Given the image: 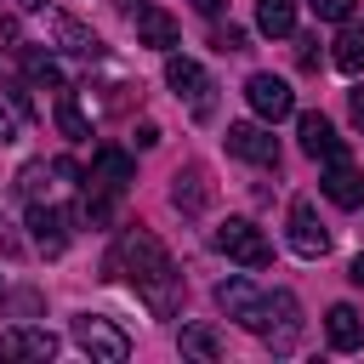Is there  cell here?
Returning <instances> with one entry per match:
<instances>
[{
  "mask_svg": "<svg viewBox=\"0 0 364 364\" xmlns=\"http://www.w3.org/2000/svg\"><path fill=\"white\" fill-rule=\"evenodd\" d=\"M57 131H63L68 142H85V136H91V119H85V108H80V97H74L68 85H57Z\"/></svg>",
  "mask_w": 364,
  "mask_h": 364,
  "instance_id": "cell-19",
  "label": "cell"
},
{
  "mask_svg": "<svg viewBox=\"0 0 364 364\" xmlns=\"http://www.w3.org/2000/svg\"><path fill=\"white\" fill-rule=\"evenodd\" d=\"M17 6H23V11H40V6H46V0H17Z\"/></svg>",
  "mask_w": 364,
  "mask_h": 364,
  "instance_id": "cell-33",
  "label": "cell"
},
{
  "mask_svg": "<svg viewBox=\"0 0 364 364\" xmlns=\"http://www.w3.org/2000/svg\"><path fill=\"white\" fill-rule=\"evenodd\" d=\"M154 142H159V125L142 119V125H136V148H154Z\"/></svg>",
  "mask_w": 364,
  "mask_h": 364,
  "instance_id": "cell-29",
  "label": "cell"
},
{
  "mask_svg": "<svg viewBox=\"0 0 364 364\" xmlns=\"http://www.w3.org/2000/svg\"><path fill=\"white\" fill-rule=\"evenodd\" d=\"M0 142H17V108H0Z\"/></svg>",
  "mask_w": 364,
  "mask_h": 364,
  "instance_id": "cell-27",
  "label": "cell"
},
{
  "mask_svg": "<svg viewBox=\"0 0 364 364\" xmlns=\"http://www.w3.org/2000/svg\"><path fill=\"white\" fill-rule=\"evenodd\" d=\"M296 136H301V154L307 159H341L347 142L336 136V125L324 114H296Z\"/></svg>",
  "mask_w": 364,
  "mask_h": 364,
  "instance_id": "cell-10",
  "label": "cell"
},
{
  "mask_svg": "<svg viewBox=\"0 0 364 364\" xmlns=\"http://www.w3.org/2000/svg\"><path fill=\"white\" fill-rule=\"evenodd\" d=\"M0 296H6V279H0Z\"/></svg>",
  "mask_w": 364,
  "mask_h": 364,
  "instance_id": "cell-34",
  "label": "cell"
},
{
  "mask_svg": "<svg viewBox=\"0 0 364 364\" xmlns=\"http://www.w3.org/2000/svg\"><path fill=\"white\" fill-rule=\"evenodd\" d=\"M0 353H6V358H34V364H46V358H57V336H51V330H34V324H17V330L0 336Z\"/></svg>",
  "mask_w": 364,
  "mask_h": 364,
  "instance_id": "cell-11",
  "label": "cell"
},
{
  "mask_svg": "<svg viewBox=\"0 0 364 364\" xmlns=\"http://www.w3.org/2000/svg\"><path fill=\"white\" fill-rule=\"evenodd\" d=\"M23 68H28L40 85H63V68H57L51 51H40V46H23Z\"/></svg>",
  "mask_w": 364,
  "mask_h": 364,
  "instance_id": "cell-23",
  "label": "cell"
},
{
  "mask_svg": "<svg viewBox=\"0 0 364 364\" xmlns=\"http://www.w3.org/2000/svg\"><path fill=\"white\" fill-rule=\"evenodd\" d=\"M28 233H34V245H40L46 256H63V250H68L63 210H51V205H28Z\"/></svg>",
  "mask_w": 364,
  "mask_h": 364,
  "instance_id": "cell-14",
  "label": "cell"
},
{
  "mask_svg": "<svg viewBox=\"0 0 364 364\" xmlns=\"http://www.w3.org/2000/svg\"><path fill=\"white\" fill-rule=\"evenodd\" d=\"M216 301H222V313H228L233 324H245L250 336L273 341V353H290L296 336H301V307H296L290 290L262 296L250 279H222V284H216Z\"/></svg>",
  "mask_w": 364,
  "mask_h": 364,
  "instance_id": "cell-2",
  "label": "cell"
},
{
  "mask_svg": "<svg viewBox=\"0 0 364 364\" xmlns=\"http://www.w3.org/2000/svg\"><path fill=\"white\" fill-rule=\"evenodd\" d=\"M216 250H222V256H233L239 267H267V262H273L267 233H262L256 222H245V216H228V222L216 228Z\"/></svg>",
  "mask_w": 364,
  "mask_h": 364,
  "instance_id": "cell-5",
  "label": "cell"
},
{
  "mask_svg": "<svg viewBox=\"0 0 364 364\" xmlns=\"http://www.w3.org/2000/svg\"><path fill=\"white\" fill-rule=\"evenodd\" d=\"M347 279H353V284L364 290V256H353V267H347Z\"/></svg>",
  "mask_w": 364,
  "mask_h": 364,
  "instance_id": "cell-31",
  "label": "cell"
},
{
  "mask_svg": "<svg viewBox=\"0 0 364 364\" xmlns=\"http://www.w3.org/2000/svg\"><path fill=\"white\" fill-rule=\"evenodd\" d=\"M165 85H171V91H176V97L193 108V119H210V114H216V97H210L216 85H210V74H205L193 57L171 51V57H165Z\"/></svg>",
  "mask_w": 364,
  "mask_h": 364,
  "instance_id": "cell-4",
  "label": "cell"
},
{
  "mask_svg": "<svg viewBox=\"0 0 364 364\" xmlns=\"http://www.w3.org/2000/svg\"><path fill=\"white\" fill-rule=\"evenodd\" d=\"M80 222H91V228H108V222H114V188L91 182V188H85V199H80Z\"/></svg>",
  "mask_w": 364,
  "mask_h": 364,
  "instance_id": "cell-22",
  "label": "cell"
},
{
  "mask_svg": "<svg viewBox=\"0 0 364 364\" xmlns=\"http://www.w3.org/2000/svg\"><path fill=\"white\" fill-rule=\"evenodd\" d=\"M74 347L91 353L97 364H125V358H131V336H125L114 318H102V313H80V318H74Z\"/></svg>",
  "mask_w": 364,
  "mask_h": 364,
  "instance_id": "cell-3",
  "label": "cell"
},
{
  "mask_svg": "<svg viewBox=\"0 0 364 364\" xmlns=\"http://www.w3.org/2000/svg\"><path fill=\"white\" fill-rule=\"evenodd\" d=\"M245 97H250V108H256V119H290L296 114V91L279 80V74H250L245 80Z\"/></svg>",
  "mask_w": 364,
  "mask_h": 364,
  "instance_id": "cell-6",
  "label": "cell"
},
{
  "mask_svg": "<svg viewBox=\"0 0 364 364\" xmlns=\"http://www.w3.org/2000/svg\"><path fill=\"white\" fill-rule=\"evenodd\" d=\"M182 353L199 358V364H216V358H222V341H216L210 324H182Z\"/></svg>",
  "mask_w": 364,
  "mask_h": 364,
  "instance_id": "cell-20",
  "label": "cell"
},
{
  "mask_svg": "<svg viewBox=\"0 0 364 364\" xmlns=\"http://www.w3.org/2000/svg\"><path fill=\"white\" fill-rule=\"evenodd\" d=\"M307 6H313L324 23H347V17H353V0H307Z\"/></svg>",
  "mask_w": 364,
  "mask_h": 364,
  "instance_id": "cell-25",
  "label": "cell"
},
{
  "mask_svg": "<svg viewBox=\"0 0 364 364\" xmlns=\"http://www.w3.org/2000/svg\"><path fill=\"white\" fill-rule=\"evenodd\" d=\"M290 250L307 256V262H318V256L330 250V233H324V222H318V210H313L307 199L290 205Z\"/></svg>",
  "mask_w": 364,
  "mask_h": 364,
  "instance_id": "cell-8",
  "label": "cell"
},
{
  "mask_svg": "<svg viewBox=\"0 0 364 364\" xmlns=\"http://www.w3.org/2000/svg\"><path fill=\"white\" fill-rule=\"evenodd\" d=\"M205 199H210V182H205V171H199V165L176 171V182H171V205H176V210H205Z\"/></svg>",
  "mask_w": 364,
  "mask_h": 364,
  "instance_id": "cell-16",
  "label": "cell"
},
{
  "mask_svg": "<svg viewBox=\"0 0 364 364\" xmlns=\"http://www.w3.org/2000/svg\"><path fill=\"white\" fill-rule=\"evenodd\" d=\"M296 63H301V68H318V40H301V51H296Z\"/></svg>",
  "mask_w": 364,
  "mask_h": 364,
  "instance_id": "cell-28",
  "label": "cell"
},
{
  "mask_svg": "<svg viewBox=\"0 0 364 364\" xmlns=\"http://www.w3.org/2000/svg\"><path fill=\"white\" fill-rule=\"evenodd\" d=\"M91 182H102V188L125 193V188L136 182V159H131L125 148H97V154H91Z\"/></svg>",
  "mask_w": 364,
  "mask_h": 364,
  "instance_id": "cell-13",
  "label": "cell"
},
{
  "mask_svg": "<svg viewBox=\"0 0 364 364\" xmlns=\"http://www.w3.org/2000/svg\"><path fill=\"white\" fill-rule=\"evenodd\" d=\"M131 23H136V40H142V46H154V51H171V46L182 40L176 17H171V11H159V6H136V11H131Z\"/></svg>",
  "mask_w": 364,
  "mask_h": 364,
  "instance_id": "cell-12",
  "label": "cell"
},
{
  "mask_svg": "<svg viewBox=\"0 0 364 364\" xmlns=\"http://www.w3.org/2000/svg\"><path fill=\"white\" fill-rule=\"evenodd\" d=\"M347 108H353V125H364V85H358V91L347 97Z\"/></svg>",
  "mask_w": 364,
  "mask_h": 364,
  "instance_id": "cell-30",
  "label": "cell"
},
{
  "mask_svg": "<svg viewBox=\"0 0 364 364\" xmlns=\"http://www.w3.org/2000/svg\"><path fill=\"white\" fill-rule=\"evenodd\" d=\"M210 46H216V51H245V28H239V23H228V28H216V34H210Z\"/></svg>",
  "mask_w": 364,
  "mask_h": 364,
  "instance_id": "cell-26",
  "label": "cell"
},
{
  "mask_svg": "<svg viewBox=\"0 0 364 364\" xmlns=\"http://www.w3.org/2000/svg\"><path fill=\"white\" fill-rule=\"evenodd\" d=\"M324 199L341 205V210H358L364 205V171L347 165V154L341 159H324Z\"/></svg>",
  "mask_w": 364,
  "mask_h": 364,
  "instance_id": "cell-9",
  "label": "cell"
},
{
  "mask_svg": "<svg viewBox=\"0 0 364 364\" xmlns=\"http://www.w3.org/2000/svg\"><path fill=\"white\" fill-rule=\"evenodd\" d=\"M108 279H131L154 318H171L182 307V273H176L171 250L159 245V233H148V228H125L119 233V245L108 256Z\"/></svg>",
  "mask_w": 364,
  "mask_h": 364,
  "instance_id": "cell-1",
  "label": "cell"
},
{
  "mask_svg": "<svg viewBox=\"0 0 364 364\" xmlns=\"http://www.w3.org/2000/svg\"><path fill=\"white\" fill-rule=\"evenodd\" d=\"M46 176H51V165H23V171H17V188H23L28 199H40V182H46Z\"/></svg>",
  "mask_w": 364,
  "mask_h": 364,
  "instance_id": "cell-24",
  "label": "cell"
},
{
  "mask_svg": "<svg viewBox=\"0 0 364 364\" xmlns=\"http://www.w3.org/2000/svg\"><path fill=\"white\" fill-rule=\"evenodd\" d=\"M228 154L245 165H279V136L256 119H239V125H228Z\"/></svg>",
  "mask_w": 364,
  "mask_h": 364,
  "instance_id": "cell-7",
  "label": "cell"
},
{
  "mask_svg": "<svg viewBox=\"0 0 364 364\" xmlns=\"http://www.w3.org/2000/svg\"><path fill=\"white\" fill-rule=\"evenodd\" d=\"M57 40H63L74 57H102V40H97L85 23H74V17H57Z\"/></svg>",
  "mask_w": 364,
  "mask_h": 364,
  "instance_id": "cell-21",
  "label": "cell"
},
{
  "mask_svg": "<svg viewBox=\"0 0 364 364\" xmlns=\"http://www.w3.org/2000/svg\"><path fill=\"white\" fill-rule=\"evenodd\" d=\"M256 28H262L267 40L296 34V0H256Z\"/></svg>",
  "mask_w": 364,
  "mask_h": 364,
  "instance_id": "cell-17",
  "label": "cell"
},
{
  "mask_svg": "<svg viewBox=\"0 0 364 364\" xmlns=\"http://www.w3.org/2000/svg\"><path fill=\"white\" fill-rule=\"evenodd\" d=\"M324 336H330L336 353H353V347H364V318H358L347 301H336V307L324 313Z\"/></svg>",
  "mask_w": 364,
  "mask_h": 364,
  "instance_id": "cell-15",
  "label": "cell"
},
{
  "mask_svg": "<svg viewBox=\"0 0 364 364\" xmlns=\"http://www.w3.org/2000/svg\"><path fill=\"white\" fill-rule=\"evenodd\" d=\"M330 63L341 68V74H364V28L347 17L341 23V34H336V51H330Z\"/></svg>",
  "mask_w": 364,
  "mask_h": 364,
  "instance_id": "cell-18",
  "label": "cell"
},
{
  "mask_svg": "<svg viewBox=\"0 0 364 364\" xmlns=\"http://www.w3.org/2000/svg\"><path fill=\"white\" fill-rule=\"evenodd\" d=\"M193 6H199L205 17H222V6H228V0H193Z\"/></svg>",
  "mask_w": 364,
  "mask_h": 364,
  "instance_id": "cell-32",
  "label": "cell"
}]
</instances>
